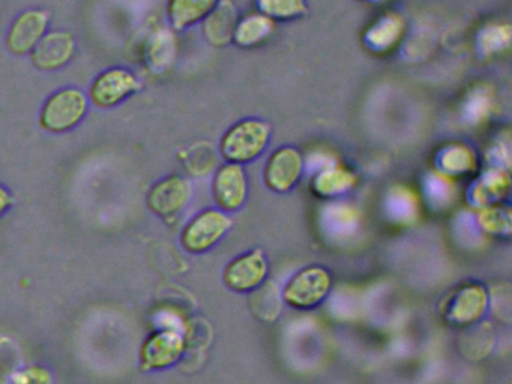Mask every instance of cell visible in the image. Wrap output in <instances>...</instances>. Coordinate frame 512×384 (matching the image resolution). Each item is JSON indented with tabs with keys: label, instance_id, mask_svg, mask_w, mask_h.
Returning <instances> with one entry per match:
<instances>
[{
	"label": "cell",
	"instance_id": "obj_5",
	"mask_svg": "<svg viewBox=\"0 0 512 384\" xmlns=\"http://www.w3.org/2000/svg\"><path fill=\"white\" fill-rule=\"evenodd\" d=\"M332 276L322 266H308L299 270L287 282L283 300L299 311L316 308L331 293Z\"/></svg>",
	"mask_w": 512,
	"mask_h": 384
},
{
	"label": "cell",
	"instance_id": "obj_15",
	"mask_svg": "<svg viewBox=\"0 0 512 384\" xmlns=\"http://www.w3.org/2000/svg\"><path fill=\"white\" fill-rule=\"evenodd\" d=\"M203 32L211 44L226 45L233 38L236 24V9L229 0H220L214 11L203 21Z\"/></svg>",
	"mask_w": 512,
	"mask_h": 384
},
{
	"label": "cell",
	"instance_id": "obj_10",
	"mask_svg": "<svg viewBox=\"0 0 512 384\" xmlns=\"http://www.w3.org/2000/svg\"><path fill=\"white\" fill-rule=\"evenodd\" d=\"M77 42L67 30H52L38 42L29 54L31 63L41 72H55L65 68L76 56Z\"/></svg>",
	"mask_w": 512,
	"mask_h": 384
},
{
	"label": "cell",
	"instance_id": "obj_2",
	"mask_svg": "<svg viewBox=\"0 0 512 384\" xmlns=\"http://www.w3.org/2000/svg\"><path fill=\"white\" fill-rule=\"evenodd\" d=\"M271 138V126L260 119H245L236 123L221 138L223 158L232 164H247L259 158Z\"/></svg>",
	"mask_w": 512,
	"mask_h": 384
},
{
	"label": "cell",
	"instance_id": "obj_26",
	"mask_svg": "<svg viewBox=\"0 0 512 384\" xmlns=\"http://www.w3.org/2000/svg\"><path fill=\"white\" fill-rule=\"evenodd\" d=\"M14 204V197L7 186L0 185V218L10 212Z\"/></svg>",
	"mask_w": 512,
	"mask_h": 384
},
{
	"label": "cell",
	"instance_id": "obj_19",
	"mask_svg": "<svg viewBox=\"0 0 512 384\" xmlns=\"http://www.w3.org/2000/svg\"><path fill=\"white\" fill-rule=\"evenodd\" d=\"M437 159H439V170L449 176L469 173L476 164L472 150L469 147L461 146V144L445 147Z\"/></svg>",
	"mask_w": 512,
	"mask_h": 384
},
{
	"label": "cell",
	"instance_id": "obj_14",
	"mask_svg": "<svg viewBox=\"0 0 512 384\" xmlns=\"http://www.w3.org/2000/svg\"><path fill=\"white\" fill-rule=\"evenodd\" d=\"M220 0H167V20L175 30H187L206 20Z\"/></svg>",
	"mask_w": 512,
	"mask_h": 384
},
{
	"label": "cell",
	"instance_id": "obj_23",
	"mask_svg": "<svg viewBox=\"0 0 512 384\" xmlns=\"http://www.w3.org/2000/svg\"><path fill=\"white\" fill-rule=\"evenodd\" d=\"M53 375L44 366H28L13 375V384H52Z\"/></svg>",
	"mask_w": 512,
	"mask_h": 384
},
{
	"label": "cell",
	"instance_id": "obj_22",
	"mask_svg": "<svg viewBox=\"0 0 512 384\" xmlns=\"http://www.w3.org/2000/svg\"><path fill=\"white\" fill-rule=\"evenodd\" d=\"M257 11L272 21H290L307 12L305 0H256Z\"/></svg>",
	"mask_w": 512,
	"mask_h": 384
},
{
	"label": "cell",
	"instance_id": "obj_6",
	"mask_svg": "<svg viewBox=\"0 0 512 384\" xmlns=\"http://www.w3.org/2000/svg\"><path fill=\"white\" fill-rule=\"evenodd\" d=\"M193 197V186L181 174H170L158 180L146 195L148 209L158 218L172 219L187 209Z\"/></svg>",
	"mask_w": 512,
	"mask_h": 384
},
{
	"label": "cell",
	"instance_id": "obj_24",
	"mask_svg": "<svg viewBox=\"0 0 512 384\" xmlns=\"http://www.w3.org/2000/svg\"><path fill=\"white\" fill-rule=\"evenodd\" d=\"M481 224L490 233H502L509 230V213H503L500 207H490L481 213Z\"/></svg>",
	"mask_w": 512,
	"mask_h": 384
},
{
	"label": "cell",
	"instance_id": "obj_12",
	"mask_svg": "<svg viewBox=\"0 0 512 384\" xmlns=\"http://www.w3.org/2000/svg\"><path fill=\"white\" fill-rule=\"evenodd\" d=\"M304 173V156L295 147H281L268 159L263 171L265 185L271 191L284 194L292 191Z\"/></svg>",
	"mask_w": 512,
	"mask_h": 384
},
{
	"label": "cell",
	"instance_id": "obj_11",
	"mask_svg": "<svg viewBox=\"0 0 512 384\" xmlns=\"http://www.w3.org/2000/svg\"><path fill=\"white\" fill-rule=\"evenodd\" d=\"M248 195V177L242 165L226 162L215 171L212 197L218 209L235 212L244 206Z\"/></svg>",
	"mask_w": 512,
	"mask_h": 384
},
{
	"label": "cell",
	"instance_id": "obj_16",
	"mask_svg": "<svg viewBox=\"0 0 512 384\" xmlns=\"http://www.w3.org/2000/svg\"><path fill=\"white\" fill-rule=\"evenodd\" d=\"M274 29L275 21L260 14V12H256V14L242 18L236 24L232 39L238 47L253 48L271 38Z\"/></svg>",
	"mask_w": 512,
	"mask_h": 384
},
{
	"label": "cell",
	"instance_id": "obj_1",
	"mask_svg": "<svg viewBox=\"0 0 512 384\" xmlns=\"http://www.w3.org/2000/svg\"><path fill=\"white\" fill-rule=\"evenodd\" d=\"M89 105L88 95L79 87H61L41 105L38 125L47 134H67L85 120Z\"/></svg>",
	"mask_w": 512,
	"mask_h": 384
},
{
	"label": "cell",
	"instance_id": "obj_7",
	"mask_svg": "<svg viewBox=\"0 0 512 384\" xmlns=\"http://www.w3.org/2000/svg\"><path fill=\"white\" fill-rule=\"evenodd\" d=\"M50 27V12L46 9H26L20 12L5 38V45L11 54L17 57L29 56L44 38Z\"/></svg>",
	"mask_w": 512,
	"mask_h": 384
},
{
	"label": "cell",
	"instance_id": "obj_20",
	"mask_svg": "<svg viewBox=\"0 0 512 384\" xmlns=\"http://www.w3.org/2000/svg\"><path fill=\"white\" fill-rule=\"evenodd\" d=\"M508 191V177L503 179L502 173L485 174L478 183H475L472 191L473 203H478L479 206H493L497 201L502 200V195Z\"/></svg>",
	"mask_w": 512,
	"mask_h": 384
},
{
	"label": "cell",
	"instance_id": "obj_18",
	"mask_svg": "<svg viewBox=\"0 0 512 384\" xmlns=\"http://www.w3.org/2000/svg\"><path fill=\"white\" fill-rule=\"evenodd\" d=\"M353 183H355V176L349 170L331 165L319 171L313 185L317 194L323 197H337V195L346 194Z\"/></svg>",
	"mask_w": 512,
	"mask_h": 384
},
{
	"label": "cell",
	"instance_id": "obj_25",
	"mask_svg": "<svg viewBox=\"0 0 512 384\" xmlns=\"http://www.w3.org/2000/svg\"><path fill=\"white\" fill-rule=\"evenodd\" d=\"M509 33L505 35L502 33L500 27H493V29L485 30V35L481 36L482 48L487 50L488 53L491 51H497L503 44H508Z\"/></svg>",
	"mask_w": 512,
	"mask_h": 384
},
{
	"label": "cell",
	"instance_id": "obj_8",
	"mask_svg": "<svg viewBox=\"0 0 512 384\" xmlns=\"http://www.w3.org/2000/svg\"><path fill=\"white\" fill-rule=\"evenodd\" d=\"M269 264L262 249L233 258L223 273L224 285L236 293H253L268 279Z\"/></svg>",
	"mask_w": 512,
	"mask_h": 384
},
{
	"label": "cell",
	"instance_id": "obj_13",
	"mask_svg": "<svg viewBox=\"0 0 512 384\" xmlns=\"http://www.w3.org/2000/svg\"><path fill=\"white\" fill-rule=\"evenodd\" d=\"M488 308L487 291L482 285L470 284L460 288L449 300L446 320L454 326H472L478 323Z\"/></svg>",
	"mask_w": 512,
	"mask_h": 384
},
{
	"label": "cell",
	"instance_id": "obj_3",
	"mask_svg": "<svg viewBox=\"0 0 512 384\" xmlns=\"http://www.w3.org/2000/svg\"><path fill=\"white\" fill-rule=\"evenodd\" d=\"M142 89V81L131 69L125 66H112L104 69L89 86V104L100 110H113L124 104L131 96Z\"/></svg>",
	"mask_w": 512,
	"mask_h": 384
},
{
	"label": "cell",
	"instance_id": "obj_21",
	"mask_svg": "<svg viewBox=\"0 0 512 384\" xmlns=\"http://www.w3.org/2000/svg\"><path fill=\"white\" fill-rule=\"evenodd\" d=\"M176 41L173 33L169 30H161L155 33L154 38L149 42L148 62L155 71H163L170 66L175 59Z\"/></svg>",
	"mask_w": 512,
	"mask_h": 384
},
{
	"label": "cell",
	"instance_id": "obj_17",
	"mask_svg": "<svg viewBox=\"0 0 512 384\" xmlns=\"http://www.w3.org/2000/svg\"><path fill=\"white\" fill-rule=\"evenodd\" d=\"M404 24L395 14H388L379 18L365 33V44L370 50L389 51L397 45L403 35Z\"/></svg>",
	"mask_w": 512,
	"mask_h": 384
},
{
	"label": "cell",
	"instance_id": "obj_4",
	"mask_svg": "<svg viewBox=\"0 0 512 384\" xmlns=\"http://www.w3.org/2000/svg\"><path fill=\"white\" fill-rule=\"evenodd\" d=\"M232 225V218L227 212L220 209L202 210L182 230L181 246L188 254H205L220 243Z\"/></svg>",
	"mask_w": 512,
	"mask_h": 384
},
{
	"label": "cell",
	"instance_id": "obj_9",
	"mask_svg": "<svg viewBox=\"0 0 512 384\" xmlns=\"http://www.w3.org/2000/svg\"><path fill=\"white\" fill-rule=\"evenodd\" d=\"M184 333L172 329H160L152 333L140 350V362L146 371H163L176 365L185 351Z\"/></svg>",
	"mask_w": 512,
	"mask_h": 384
},
{
	"label": "cell",
	"instance_id": "obj_27",
	"mask_svg": "<svg viewBox=\"0 0 512 384\" xmlns=\"http://www.w3.org/2000/svg\"><path fill=\"white\" fill-rule=\"evenodd\" d=\"M368 2H382V0H368Z\"/></svg>",
	"mask_w": 512,
	"mask_h": 384
}]
</instances>
